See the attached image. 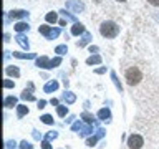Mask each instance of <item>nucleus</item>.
Masks as SVG:
<instances>
[{
	"mask_svg": "<svg viewBox=\"0 0 159 149\" xmlns=\"http://www.w3.org/2000/svg\"><path fill=\"white\" fill-rule=\"evenodd\" d=\"M124 78H126V83L129 84V86H136V84L143 79V73H141L139 68L131 66V68H128L126 71H124Z\"/></svg>",
	"mask_w": 159,
	"mask_h": 149,
	"instance_id": "nucleus-1",
	"label": "nucleus"
},
{
	"mask_svg": "<svg viewBox=\"0 0 159 149\" xmlns=\"http://www.w3.org/2000/svg\"><path fill=\"white\" fill-rule=\"evenodd\" d=\"M99 33L103 35V37H106V38H114L116 35L119 33V27L114 22H103L101 23V27H99Z\"/></svg>",
	"mask_w": 159,
	"mask_h": 149,
	"instance_id": "nucleus-2",
	"label": "nucleus"
},
{
	"mask_svg": "<svg viewBox=\"0 0 159 149\" xmlns=\"http://www.w3.org/2000/svg\"><path fill=\"white\" fill-rule=\"evenodd\" d=\"M144 146V139L139 134H131L128 138V147L129 149H141Z\"/></svg>",
	"mask_w": 159,
	"mask_h": 149,
	"instance_id": "nucleus-3",
	"label": "nucleus"
},
{
	"mask_svg": "<svg viewBox=\"0 0 159 149\" xmlns=\"http://www.w3.org/2000/svg\"><path fill=\"white\" fill-rule=\"evenodd\" d=\"M66 8H71L73 12H81L84 7H83V3L80 2V0H68V2H66Z\"/></svg>",
	"mask_w": 159,
	"mask_h": 149,
	"instance_id": "nucleus-4",
	"label": "nucleus"
},
{
	"mask_svg": "<svg viewBox=\"0 0 159 149\" xmlns=\"http://www.w3.org/2000/svg\"><path fill=\"white\" fill-rule=\"evenodd\" d=\"M37 66H40V68H52V61H50L47 56H40V58H37Z\"/></svg>",
	"mask_w": 159,
	"mask_h": 149,
	"instance_id": "nucleus-5",
	"label": "nucleus"
},
{
	"mask_svg": "<svg viewBox=\"0 0 159 149\" xmlns=\"http://www.w3.org/2000/svg\"><path fill=\"white\" fill-rule=\"evenodd\" d=\"M8 15H10V18H23L28 15V12L27 10H12Z\"/></svg>",
	"mask_w": 159,
	"mask_h": 149,
	"instance_id": "nucleus-6",
	"label": "nucleus"
},
{
	"mask_svg": "<svg viewBox=\"0 0 159 149\" xmlns=\"http://www.w3.org/2000/svg\"><path fill=\"white\" fill-rule=\"evenodd\" d=\"M81 33H84V27L81 23H75L71 28V35H81Z\"/></svg>",
	"mask_w": 159,
	"mask_h": 149,
	"instance_id": "nucleus-7",
	"label": "nucleus"
},
{
	"mask_svg": "<svg viewBox=\"0 0 159 149\" xmlns=\"http://www.w3.org/2000/svg\"><path fill=\"white\" fill-rule=\"evenodd\" d=\"M89 40H91V35L84 32V33H83V38L78 42V47H84V45H88V42H89Z\"/></svg>",
	"mask_w": 159,
	"mask_h": 149,
	"instance_id": "nucleus-8",
	"label": "nucleus"
},
{
	"mask_svg": "<svg viewBox=\"0 0 159 149\" xmlns=\"http://www.w3.org/2000/svg\"><path fill=\"white\" fill-rule=\"evenodd\" d=\"M57 88H58V83L55 81V79H53V81H50V83L45 84V91H47V93H50V91H55Z\"/></svg>",
	"mask_w": 159,
	"mask_h": 149,
	"instance_id": "nucleus-9",
	"label": "nucleus"
},
{
	"mask_svg": "<svg viewBox=\"0 0 159 149\" xmlns=\"http://www.w3.org/2000/svg\"><path fill=\"white\" fill-rule=\"evenodd\" d=\"M15 40H17V42L22 45L25 50H28V42H27V38H25L23 35H17V38H15Z\"/></svg>",
	"mask_w": 159,
	"mask_h": 149,
	"instance_id": "nucleus-10",
	"label": "nucleus"
},
{
	"mask_svg": "<svg viewBox=\"0 0 159 149\" xmlns=\"http://www.w3.org/2000/svg\"><path fill=\"white\" fill-rule=\"evenodd\" d=\"M15 104H17V98L15 96H8L7 99H5V106L7 108H13Z\"/></svg>",
	"mask_w": 159,
	"mask_h": 149,
	"instance_id": "nucleus-11",
	"label": "nucleus"
},
{
	"mask_svg": "<svg viewBox=\"0 0 159 149\" xmlns=\"http://www.w3.org/2000/svg\"><path fill=\"white\" fill-rule=\"evenodd\" d=\"M28 23H25V22H18L17 25H15V30L17 32H25V30H28Z\"/></svg>",
	"mask_w": 159,
	"mask_h": 149,
	"instance_id": "nucleus-12",
	"label": "nucleus"
},
{
	"mask_svg": "<svg viewBox=\"0 0 159 149\" xmlns=\"http://www.w3.org/2000/svg\"><path fill=\"white\" fill-rule=\"evenodd\" d=\"M38 30H40V33H42V35H45L47 38H48V35L52 33V28H50L48 25H42V27H40Z\"/></svg>",
	"mask_w": 159,
	"mask_h": 149,
	"instance_id": "nucleus-13",
	"label": "nucleus"
},
{
	"mask_svg": "<svg viewBox=\"0 0 159 149\" xmlns=\"http://www.w3.org/2000/svg\"><path fill=\"white\" fill-rule=\"evenodd\" d=\"M7 74H10V76H20V71H18V68H15V66H8Z\"/></svg>",
	"mask_w": 159,
	"mask_h": 149,
	"instance_id": "nucleus-14",
	"label": "nucleus"
},
{
	"mask_svg": "<svg viewBox=\"0 0 159 149\" xmlns=\"http://www.w3.org/2000/svg\"><path fill=\"white\" fill-rule=\"evenodd\" d=\"M45 18H47V22H50V23H55L58 20V17H57V13H55V12L47 13V17H45Z\"/></svg>",
	"mask_w": 159,
	"mask_h": 149,
	"instance_id": "nucleus-15",
	"label": "nucleus"
},
{
	"mask_svg": "<svg viewBox=\"0 0 159 149\" xmlns=\"http://www.w3.org/2000/svg\"><path fill=\"white\" fill-rule=\"evenodd\" d=\"M63 99H65V101H68V103H75V99H76V98H75V94H73V93L66 91V93L63 94Z\"/></svg>",
	"mask_w": 159,
	"mask_h": 149,
	"instance_id": "nucleus-16",
	"label": "nucleus"
},
{
	"mask_svg": "<svg viewBox=\"0 0 159 149\" xmlns=\"http://www.w3.org/2000/svg\"><path fill=\"white\" fill-rule=\"evenodd\" d=\"M101 61V56H99V55H94V56H89L88 60H86V63L88 65H93V63H99Z\"/></svg>",
	"mask_w": 159,
	"mask_h": 149,
	"instance_id": "nucleus-17",
	"label": "nucleus"
},
{
	"mask_svg": "<svg viewBox=\"0 0 159 149\" xmlns=\"http://www.w3.org/2000/svg\"><path fill=\"white\" fill-rule=\"evenodd\" d=\"M27 113H28V108H27V106H18V109H17V116H18V118L25 116Z\"/></svg>",
	"mask_w": 159,
	"mask_h": 149,
	"instance_id": "nucleus-18",
	"label": "nucleus"
},
{
	"mask_svg": "<svg viewBox=\"0 0 159 149\" xmlns=\"http://www.w3.org/2000/svg\"><path fill=\"white\" fill-rule=\"evenodd\" d=\"M13 56L17 58H35L33 53H13Z\"/></svg>",
	"mask_w": 159,
	"mask_h": 149,
	"instance_id": "nucleus-19",
	"label": "nucleus"
},
{
	"mask_svg": "<svg viewBox=\"0 0 159 149\" xmlns=\"http://www.w3.org/2000/svg\"><path fill=\"white\" fill-rule=\"evenodd\" d=\"M22 98H23V99H28V101H33V99H35L33 94H30V91H27V89L22 93Z\"/></svg>",
	"mask_w": 159,
	"mask_h": 149,
	"instance_id": "nucleus-20",
	"label": "nucleus"
},
{
	"mask_svg": "<svg viewBox=\"0 0 159 149\" xmlns=\"http://www.w3.org/2000/svg\"><path fill=\"white\" fill-rule=\"evenodd\" d=\"M42 121H43L45 124H52V123H53V118L50 116V114H45V116H42Z\"/></svg>",
	"mask_w": 159,
	"mask_h": 149,
	"instance_id": "nucleus-21",
	"label": "nucleus"
},
{
	"mask_svg": "<svg viewBox=\"0 0 159 149\" xmlns=\"http://www.w3.org/2000/svg\"><path fill=\"white\" fill-rule=\"evenodd\" d=\"M58 55H63V53H66V45H60V47H57V50H55Z\"/></svg>",
	"mask_w": 159,
	"mask_h": 149,
	"instance_id": "nucleus-22",
	"label": "nucleus"
},
{
	"mask_svg": "<svg viewBox=\"0 0 159 149\" xmlns=\"http://www.w3.org/2000/svg\"><path fill=\"white\" fill-rule=\"evenodd\" d=\"M58 35H60V30H58V28H57V30H52V33L48 35V40H53V38H57Z\"/></svg>",
	"mask_w": 159,
	"mask_h": 149,
	"instance_id": "nucleus-23",
	"label": "nucleus"
},
{
	"mask_svg": "<svg viewBox=\"0 0 159 149\" xmlns=\"http://www.w3.org/2000/svg\"><path fill=\"white\" fill-rule=\"evenodd\" d=\"M57 111H58L60 116H65V114H66V106H58Z\"/></svg>",
	"mask_w": 159,
	"mask_h": 149,
	"instance_id": "nucleus-24",
	"label": "nucleus"
},
{
	"mask_svg": "<svg viewBox=\"0 0 159 149\" xmlns=\"http://www.w3.org/2000/svg\"><path fill=\"white\" fill-rule=\"evenodd\" d=\"M99 118H109V111L108 109H101V111H99Z\"/></svg>",
	"mask_w": 159,
	"mask_h": 149,
	"instance_id": "nucleus-25",
	"label": "nucleus"
},
{
	"mask_svg": "<svg viewBox=\"0 0 159 149\" xmlns=\"http://www.w3.org/2000/svg\"><path fill=\"white\" fill-rule=\"evenodd\" d=\"M60 63H61V58H55V60H52V68H53V66H58Z\"/></svg>",
	"mask_w": 159,
	"mask_h": 149,
	"instance_id": "nucleus-26",
	"label": "nucleus"
},
{
	"mask_svg": "<svg viewBox=\"0 0 159 149\" xmlns=\"http://www.w3.org/2000/svg\"><path fill=\"white\" fill-rule=\"evenodd\" d=\"M22 149H32V144L27 142V141H23L22 142Z\"/></svg>",
	"mask_w": 159,
	"mask_h": 149,
	"instance_id": "nucleus-27",
	"label": "nucleus"
},
{
	"mask_svg": "<svg viewBox=\"0 0 159 149\" xmlns=\"http://www.w3.org/2000/svg\"><path fill=\"white\" fill-rule=\"evenodd\" d=\"M61 13H63V15H65V17H66V18H70V20H75V17H73V15H70V13H66V10H63Z\"/></svg>",
	"mask_w": 159,
	"mask_h": 149,
	"instance_id": "nucleus-28",
	"label": "nucleus"
},
{
	"mask_svg": "<svg viewBox=\"0 0 159 149\" xmlns=\"http://www.w3.org/2000/svg\"><path fill=\"white\" fill-rule=\"evenodd\" d=\"M3 86H5V88H12V86H13V83H12V81H8V79H7V81L3 83Z\"/></svg>",
	"mask_w": 159,
	"mask_h": 149,
	"instance_id": "nucleus-29",
	"label": "nucleus"
},
{
	"mask_svg": "<svg viewBox=\"0 0 159 149\" xmlns=\"http://www.w3.org/2000/svg\"><path fill=\"white\" fill-rule=\"evenodd\" d=\"M151 5H156V7H159V0H148Z\"/></svg>",
	"mask_w": 159,
	"mask_h": 149,
	"instance_id": "nucleus-30",
	"label": "nucleus"
},
{
	"mask_svg": "<svg viewBox=\"0 0 159 149\" xmlns=\"http://www.w3.org/2000/svg\"><path fill=\"white\" fill-rule=\"evenodd\" d=\"M42 146H43V149H52V146H50V144H48L47 141H45V142L42 144Z\"/></svg>",
	"mask_w": 159,
	"mask_h": 149,
	"instance_id": "nucleus-31",
	"label": "nucleus"
},
{
	"mask_svg": "<svg viewBox=\"0 0 159 149\" xmlns=\"http://www.w3.org/2000/svg\"><path fill=\"white\" fill-rule=\"evenodd\" d=\"M118 2H124V0H118Z\"/></svg>",
	"mask_w": 159,
	"mask_h": 149,
	"instance_id": "nucleus-32",
	"label": "nucleus"
}]
</instances>
